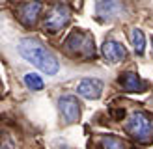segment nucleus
I'll list each match as a JSON object with an SVG mask.
<instances>
[{
    "label": "nucleus",
    "instance_id": "0eeeda50",
    "mask_svg": "<svg viewBox=\"0 0 153 149\" xmlns=\"http://www.w3.org/2000/svg\"><path fill=\"white\" fill-rule=\"evenodd\" d=\"M121 11V6L118 0H97L95 4V13H97V19L103 21V22H108L112 19H116Z\"/></svg>",
    "mask_w": 153,
    "mask_h": 149
},
{
    "label": "nucleus",
    "instance_id": "6e6552de",
    "mask_svg": "<svg viewBox=\"0 0 153 149\" xmlns=\"http://www.w3.org/2000/svg\"><path fill=\"white\" fill-rule=\"evenodd\" d=\"M103 56L108 63H120L121 60H125L127 50L121 43L114 41V39H106L103 43Z\"/></svg>",
    "mask_w": 153,
    "mask_h": 149
},
{
    "label": "nucleus",
    "instance_id": "423d86ee",
    "mask_svg": "<svg viewBox=\"0 0 153 149\" xmlns=\"http://www.w3.org/2000/svg\"><path fill=\"white\" fill-rule=\"evenodd\" d=\"M41 10H43V4L39 0H30V2H25L19 6L17 10V19L22 22L25 26H34L37 17L41 15Z\"/></svg>",
    "mask_w": 153,
    "mask_h": 149
},
{
    "label": "nucleus",
    "instance_id": "2eb2a0df",
    "mask_svg": "<svg viewBox=\"0 0 153 149\" xmlns=\"http://www.w3.org/2000/svg\"><path fill=\"white\" fill-rule=\"evenodd\" d=\"M0 89H2V82H0Z\"/></svg>",
    "mask_w": 153,
    "mask_h": 149
},
{
    "label": "nucleus",
    "instance_id": "1a4fd4ad",
    "mask_svg": "<svg viewBox=\"0 0 153 149\" xmlns=\"http://www.w3.org/2000/svg\"><path fill=\"white\" fill-rule=\"evenodd\" d=\"M76 91L86 99H99L103 93V82L99 78H84L79 82Z\"/></svg>",
    "mask_w": 153,
    "mask_h": 149
},
{
    "label": "nucleus",
    "instance_id": "7ed1b4c3",
    "mask_svg": "<svg viewBox=\"0 0 153 149\" xmlns=\"http://www.w3.org/2000/svg\"><path fill=\"white\" fill-rule=\"evenodd\" d=\"M125 132L140 144L153 140V119L144 112H133L125 121Z\"/></svg>",
    "mask_w": 153,
    "mask_h": 149
},
{
    "label": "nucleus",
    "instance_id": "9d476101",
    "mask_svg": "<svg viewBox=\"0 0 153 149\" xmlns=\"http://www.w3.org/2000/svg\"><path fill=\"white\" fill-rule=\"evenodd\" d=\"M120 86L125 89V91H144L146 89V84L142 82V78L138 77L136 73H131V71H127L123 73L120 77Z\"/></svg>",
    "mask_w": 153,
    "mask_h": 149
},
{
    "label": "nucleus",
    "instance_id": "20e7f679",
    "mask_svg": "<svg viewBox=\"0 0 153 149\" xmlns=\"http://www.w3.org/2000/svg\"><path fill=\"white\" fill-rule=\"evenodd\" d=\"M69 21H71V11H69V7L64 6V4H54L49 10V13L45 15V22H43V26L47 32L51 34H54L58 32V30H62L65 24H69Z\"/></svg>",
    "mask_w": 153,
    "mask_h": 149
},
{
    "label": "nucleus",
    "instance_id": "f8f14e48",
    "mask_svg": "<svg viewBox=\"0 0 153 149\" xmlns=\"http://www.w3.org/2000/svg\"><path fill=\"white\" fill-rule=\"evenodd\" d=\"M131 43H133V49L136 50V54H144V49H146V35H144L142 30L134 28L131 32Z\"/></svg>",
    "mask_w": 153,
    "mask_h": 149
},
{
    "label": "nucleus",
    "instance_id": "4468645a",
    "mask_svg": "<svg viewBox=\"0 0 153 149\" xmlns=\"http://www.w3.org/2000/svg\"><path fill=\"white\" fill-rule=\"evenodd\" d=\"M0 149H15V142L11 138V134L7 132L0 134Z\"/></svg>",
    "mask_w": 153,
    "mask_h": 149
},
{
    "label": "nucleus",
    "instance_id": "dca6fc26",
    "mask_svg": "<svg viewBox=\"0 0 153 149\" xmlns=\"http://www.w3.org/2000/svg\"><path fill=\"white\" fill-rule=\"evenodd\" d=\"M151 41H153V39H151Z\"/></svg>",
    "mask_w": 153,
    "mask_h": 149
},
{
    "label": "nucleus",
    "instance_id": "f257e3e1",
    "mask_svg": "<svg viewBox=\"0 0 153 149\" xmlns=\"http://www.w3.org/2000/svg\"><path fill=\"white\" fill-rule=\"evenodd\" d=\"M19 52L26 62L36 65L37 69H41L45 74H56L60 71V63H58L56 56L47 47H43V43H39L34 37L21 39L19 41Z\"/></svg>",
    "mask_w": 153,
    "mask_h": 149
},
{
    "label": "nucleus",
    "instance_id": "ddd939ff",
    "mask_svg": "<svg viewBox=\"0 0 153 149\" xmlns=\"http://www.w3.org/2000/svg\"><path fill=\"white\" fill-rule=\"evenodd\" d=\"M25 84L28 86V89H34V91L43 89V80H41V77H39V74H34V73L25 74Z\"/></svg>",
    "mask_w": 153,
    "mask_h": 149
},
{
    "label": "nucleus",
    "instance_id": "9b49d317",
    "mask_svg": "<svg viewBox=\"0 0 153 149\" xmlns=\"http://www.w3.org/2000/svg\"><path fill=\"white\" fill-rule=\"evenodd\" d=\"M95 147L97 149H129V145L125 144L121 138L114 136V134H103L95 140Z\"/></svg>",
    "mask_w": 153,
    "mask_h": 149
},
{
    "label": "nucleus",
    "instance_id": "f03ea898",
    "mask_svg": "<svg viewBox=\"0 0 153 149\" xmlns=\"http://www.w3.org/2000/svg\"><path fill=\"white\" fill-rule=\"evenodd\" d=\"M64 49L69 52L71 56L79 58V60H94L95 58V41L94 35L86 30H73V32L65 37L64 41Z\"/></svg>",
    "mask_w": 153,
    "mask_h": 149
},
{
    "label": "nucleus",
    "instance_id": "39448f33",
    "mask_svg": "<svg viewBox=\"0 0 153 149\" xmlns=\"http://www.w3.org/2000/svg\"><path fill=\"white\" fill-rule=\"evenodd\" d=\"M58 110L65 125H73L80 119V103L75 95H62L58 99Z\"/></svg>",
    "mask_w": 153,
    "mask_h": 149
}]
</instances>
